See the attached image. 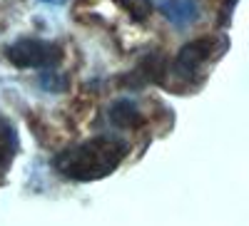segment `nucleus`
I'll list each match as a JSON object with an SVG mask.
<instances>
[{
    "label": "nucleus",
    "instance_id": "nucleus-3",
    "mask_svg": "<svg viewBox=\"0 0 249 226\" xmlns=\"http://www.w3.org/2000/svg\"><path fill=\"white\" fill-rule=\"evenodd\" d=\"M212 50H214V40H210V37H202V40H192V43H187L177 52V57H175V72L179 77H184V80H192L195 72L207 63V60H210Z\"/></svg>",
    "mask_w": 249,
    "mask_h": 226
},
{
    "label": "nucleus",
    "instance_id": "nucleus-6",
    "mask_svg": "<svg viewBox=\"0 0 249 226\" xmlns=\"http://www.w3.org/2000/svg\"><path fill=\"white\" fill-rule=\"evenodd\" d=\"M15 147H18L15 129L5 119H0V169H5L10 164V159L15 157Z\"/></svg>",
    "mask_w": 249,
    "mask_h": 226
},
{
    "label": "nucleus",
    "instance_id": "nucleus-5",
    "mask_svg": "<svg viewBox=\"0 0 249 226\" xmlns=\"http://www.w3.org/2000/svg\"><path fill=\"white\" fill-rule=\"evenodd\" d=\"M110 119L115 122L117 127H135V125H140V122H142L137 107L132 105L130 99H120V102H115V105L110 107Z\"/></svg>",
    "mask_w": 249,
    "mask_h": 226
},
{
    "label": "nucleus",
    "instance_id": "nucleus-1",
    "mask_svg": "<svg viewBox=\"0 0 249 226\" xmlns=\"http://www.w3.org/2000/svg\"><path fill=\"white\" fill-rule=\"evenodd\" d=\"M124 157H127V145L117 137L102 134L62 149L53 157V167L57 174L75 181H97L112 174Z\"/></svg>",
    "mask_w": 249,
    "mask_h": 226
},
{
    "label": "nucleus",
    "instance_id": "nucleus-2",
    "mask_svg": "<svg viewBox=\"0 0 249 226\" xmlns=\"http://www.w3.org/2000/svg\"><path fill=\"white\" fill-rule=\"evenodd\" d=\"M8 60L15 67L30 70H53L60 60V48L40 37H23L8 48Z\"/></svg>",
    "mask_w": 249,
    "mask_h": 226
},
{
    "label": "nucleus",
    "instance_id": "nucleus-4",
    "mask_svg": "<svg viewBox=\"0 0 249 226\" xmlns=\"http://www.w3.org/2000/svg\"><path fill=\"white\" fill-rule=\"evenodd\" d=\"M160 10H162V15L167 17L172 25H177V28L190 25V23H195V20L199 17L197 0H164Z\"/></svg>",
    "mask_w": 249,
    "mask_h": 226
},
{
    "label": "nucleus",
    "instance_id": "nucleus-7",
    "mask_svg": "<svg viewBox=\"0 0 249 226\" xmlns=\"http://www.w3.org/2000/svg\"><path fill=\"white\" fill-rule=\"evenodd\" d=\"M40 3H48V5H62L65 0H40Z\"/></svg>",
    "mask_w": 249,
    "mask_h": 226
}]
</instances>
